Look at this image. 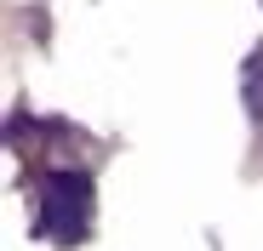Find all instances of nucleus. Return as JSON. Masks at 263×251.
Listing matches in <instances>:
<instances>
[{"mask_svg":"<svg viewBox=\"0 0 263 251\" xmlns=\"http://www.w3.org/2000/svg\"><path fill=\"white\" fill-rule=\"evenodd\" d=\"M240 97H246L252 126H263V40L246 52V69H240Z\"/></svg>","mask_w":263,"mask_h":251,"instance_id":"obj_2","label":"nucleus"},{"mask_svg":"<svg viewBox=\"0 0 263 251\" xmlns=\"http://www.w3.org/2000/svg\"><path fill=\"white\" fill-rule=\"evenodd\" d=\"M86 228H92V177L74 172V165L40 172L34 177V234L52 245H74Z\"/></svg>","mask_w":263,"mask_h":251,"instance_id":"obj_1","label":"nucleus"}]
</instances>
